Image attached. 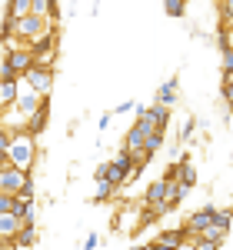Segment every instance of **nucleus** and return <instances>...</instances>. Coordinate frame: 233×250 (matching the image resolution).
<instances>
[{
	"label": "nucleus",
	"mask_w": 233,
	"mask_h": 250,
	"mask_svg": "<svg viewBox=\"0 0 233 250\" xmlns=\"http://www.w3.org/2000/svg\"><path fill=\"white\" fill-rule=\"evenodd\" d=\"M34 140L37 137H30L23 127H14V137H10V147H7V157H10V164L20 167V170H34V164H37V150H34Z\"/></svg>",
	"instance_id": "1"
},
{
	"label": "nucleus",
	"mask_w": 233,
	"mask_h": 250,
	"mask_svg": "<svg viewBox=\"0 0 233 250\" xmlns=\"http://www.w3.org/2000/svg\"><path fill=\"white\" fill-rule=\"evenodd\" d=\"M54 27V20L50 17H40V14H27V17H17V27H14V43H20V47H27L34 37H40V34H47Z\"/></svg>",
	"instance_id": "2"
},
{
	"label": "nucleus",
	"mask_w": 233,
	"mask_h": 250,
	"mask_svg": "<svg viewBox=\"0 0 233 250\" xmlns=\"http://www.w3.org/2000/svg\"><path fill=\"white\" fill-rule=\"evenodd\" d=\"M27 47L34 50V60H40V63H54V60H57V54H60V27L54 23L47 34L34 37Z\"/></svg>",
	"instance_id": "3"
},
{
	"label": "nucleus",
	"mask_w": 233,
	"mask_h": 250,
	"mask_svg": "<svg viewBox=\"0 0 233 250\" xmlns=\"http://www.w3.org/2000/svg\"><path fill=\"white\" fill-rule=\"evenodd\" d=\"M54 80H57V67H54V63H40V60H34V67L20 77V83L34 87L37 94H50V90H54Z\"/></svg>",
	"instance_id": "4"
},
{
	"label": "nucleus",
	"mask_w": 233,
	"mask_h": 250,
	"mask_svg": "<svg viewBox=\"0 0 233 250\" xmlns=\"http://www.w3.org/2000/svg\"><path fill=\"white\" fill-rule=\"evenodd\" d=\"M216 217V204H203L200 210H194L190 217H187V224H183V230L190 233V237H196V233H203L210 224H214Z\"/></svg>",
	"instance_id": "5"
},
{
	"label": "nucleus",
	"mask_w": 233,
	"mask_h": 250,
	"mask_svg": "<svg viewBox=\"0 0 233 250\" xmlns=\"http://www.w3.org/2000/svg\"><path fill=\"white\" fill-rule=\"evenodd\" d=\"M150 130H154V124H150L147 117H136L134 124H130V130L123 134V147H127V150H140V147L147 144Z\"/></svg>",
	"instance_id": "6"
},
{
	"label": "nucleus",
	"mask_w": 233,
	"mask_h": 250,
	"mask_svg": "<svg viewBox=\"0 0 233 250\" xmlns=\"http://www.w3.org/2000/svg\"><path fill=\"white\" fill-rule=\"evenodd\" d=\"M170 110L174 107H163V104H150V107H143V104H136V117H147L150 124H154V130H163L167 134V127H170Z\"/></svg>",
	"instance_id": "7"
},
{
	"label": "nucleus",
	"mask_w": 233,
	"mask_h": 250,
	"mask_svg": "<svg viewBox=\"0 0 233 250\" xmlns=\"http://www.w3.org/2000/svg\"><path fill=\"white\" fill-rule=\"evenodd\" d=\"M47 120H50V94H43L40 107L27 117V120H23V130H27L30 137H40L43 130H47Z\"/></svg>",
	"instance_id": "8"
},
{
	"label": "nucleus",
	"mask_w": 233,
	"mask_h": 250,
	"mask_svg": "<svg viewBox=\"0 0 233 250\" xmlns=\"http://www.w3.org/2000/svg\"><path fill=\"white\" fill-rule=\"evenodd\" d=\"M150 247H194V237L183 230V227H174V230H163L150 240Z\"/></svg>",
	"instance_id": "9"
},
{
	"label": "nucleus",
	"mask_w": 233,
	"mask_h": 250,
	"mask_svg": "<svg viewBox=\"0 0 233 250\" xmlns=\"http://www.w3.org/2000/svg\"><path fill=\"white\" fill-rule=\"evenodd\" d=\"M23 180H27V170H20V167H14V164H7V167L0 170V190H3V193H20Z\"/></svg>",
	"instance_id": "10"
},
{
	"label": "nucleus",
	"mask_w": 233,
	"mask_h": 250,
	"mask_svg": "<svg viewBox=\"0 0 233 250\" xmlns=\"http://www.w3.org/2000/svg\"><path fill=\"white\" fill-rule=\"evenodd\" d=\"M154 100H156V104H163V107H176V100H180V77L174 74L167 83H160Z\"/></svg>",
	"instance_id": "11"
},
{
	"label": "nucleus",
	"mask_w": 233,
	"mask_h": 250,
	"mask_svg": "<svg viewBox=\"0 0 233 250\" xmlns=\"http://www.w3.org/2000/svg\"><path fill=\"white\" fill-rule=\"evenodd\" d=\"M40 244V233H37V224H30V220H23V227L17 230V237L10 240V247H20V250H27V247H37Z\"/></svg>",
	"instance_id": "12"
},
{
	"label": "nucleus",
	"mask_w": 233,
	"mask_h": 250,
	"mask_svg": "<svg viewBox=\"0 0 233 250\" xmlns=\"http://www.w3.org/2000/svg\"><path fill=\"white\" fill-rule=\"evenodd\" d=\"M163 197H167V180H163V177H156L154 184H147V190H143V204H147V207H156V210H160Z\"/></svg>",
	"instance_id": "13"
},
{
	"label": "nucleus",
	"mask_w": 233,
	"mask_h": 250,
	"mask_svg": "<svg viewBox=\"0 0 233 250\" xmlns=\"http://www.w3.org/2000/svg\"><path fill=\"white\" fill-rule=\"evenodd\" d=\"M40 100H43V94H37V90L30 87L27 94H20V97H17V104H14V107H17L20 114H23V120H27V117H30V114H34V110L40 107Z\"/></svg>",
	"instance_id": "14"
},
{
	"label": "nucleus",
	"mask_w": 233,
	"mask_h": 250,
	"mask_svg": "<svg viewBox=\"0 0 233 250\" xmlns=\"http://www.w3.org/2000/svg\"><path fill=\"white\" fill-rule=\"evenodd\" d=\"M180 184H183L187 190H194V187H196V164H194V157H190V154L180 157Z\"/></svg>",
	"instance_id": "15"
},
{
	"label": "nucleus",
	"mask_w": 233,
	"mask_h": 250,
	"mask_svg": "<svg viewBox=\"0 0 233 250\" xmlns=\"http://www.w3.org/2000/svg\"><path fill=\"white\" fill-rule=\"evenodd\" d=\"M20 97V80H0V107H14Z\"/></svg>",
	"instance_id": "16"
},
{
	"label": "nucleus",
	"mask_w": 233,
	"mask_h": 250,
	"mask_svg": "<svg viewBox=\"0 0 233 250\" xmlns=\"http://www.w3.org/2000/svg\"><path fill=\"white\" fill-rule=\"evenodd\" d=\"M23 227V220H20L14 210H7V213H0V233L7 237V240H14L17 237V230Z\"/></svg>",
	"instance_id": "17"
},
{
	"label": "nucleus",
	"mask_w": 233,
	"mask_h": 250,
	"mask_svg": "<svg viewBox=\"0 0 233 250\" xmlns=\"http://www.w3.org/2000/svg\"><path fill=\"white\" fill-rule=\"evenodd\" d=\"M94 184H97V190H94V204H110V200L116 197V190H120L114 180H94Z\"/></svg>",
	"instance_id": "18"
},
{
	"label": "nucleus",
	"mask_w": 233,
	"mask_h": 250,
	"mask_svg": "<svg viewBox=\"0 0 233 250\" xmlns=\"http://www.w3.org/2000/svg\"><path fill=\"white\" fill-rule=\"evenodd\" d=\"M187 3H190V0H163V14L174 17V20H180L183 14H187Z\"/></svg>",
	"instance_id": "19"
},
{
	"label": "nucleus",
	"mask_w": 233,
	"mask_h": 250,
	"mask_svg": "<svg viewBox=\"0 0 233 250\" xmlns=\"http://www.w3.org/2000/svg\"><path fill=\"white\" fill-rule=\"evenodd\" d=\"M3 14H10V17H27V14H30V0H7Z\"/></svg>",
	"instance_id": "20"
},
{
	"label": "nucleus",
	"mask_w": 233,
	"mask_h": 250,
	"mask_svg": "<svg viewBox=\"0 0 233 250\" xmlns=\"http://www.w3.org/2000/svg\"><path fill=\"white\" fill-rule=\"evenodd\" d=\"M214 224H216V227H220L223 233H230V227H233V207H223V210L216 207V217H214Z\"/></svg>",
	"instance_id": "21"
},
{
	"label": "nucleus",
	"mask_w": 233,
	"mask_h": 250,
	"mask_svg": "<svg viewBox=\"0 0 233 250\" xmlns=\"http://www.w3.org/2000/svg\"><path fill=\"white\" fill-rule=\"evenodd\" d=\"M163 144H167V134H163V130H150V137H147V144H143V147H147L150 154H160V150H163Z\"/></svg>",
	"instance_id": "22"
},
{
	"label": "nucleus",
	"mask_w": 233,
	"mask_h": 250,
	"mask_svg": "<svg viewBox=\"0 0 233 250\" xmlns=\"http://www.w3.org/2000/svg\"><path fill=\"white\" fill-rule=\"evenodd\" d=\"M196 124H200V120H196V117L190 114L187 120H183V127H180V134H176V140H180V144H187V140H190V137L196 134Z\"/></svg>",
	"instance_id": "23"
},
{
	"label": "nucleus",
	"mask_w": 233,
	"mask_h": 250,
	"mask_svg": "<svg viewBox=\"0 0 233 250\" xmlns=\"http://www.w3.org/2000/svg\"><path fill=\"white\" fill-rule=\"evenodd\" d=\"M223 70H233V47L220 50V74H223Z\"/></svg>",
	"instance_id": "24"
},
{
	"label": "nucleus",
	"mask_w": 233,
	"mask_h": 250,
	"mask_svg": "<svg viewBox=\"0 0 233 250\" xmlns=\"http://www.w3.org/2000/svg\"><path fill=\"white\" fill-rule=\"evenodd\" d=\"M20 197H30V200L37 197V184H34V177H30V173H27V180H23V187H20Z\"/></svg>",
	"instance_id": "25"
},
{
	"label": "nucleus",
	"mask_w": 233,
	"mask_h": 250,
	"mask_svg": "<svg viewBox=\"0 0 233 250\" xmlns=\"http://www.w3.org/2000/svg\"><path fill=\"white\" fill-rule=\"evenodd\" d=\"M47 10H50V3H47V0H30V14H40V17H47Z\"/></svg>",
	"instance_id": "26"
},
{
	"label": "nucleus",
	"mask_w": 233,
	"mask_h": 250,
	"mask_svg": "<svg viewBox=\"0 0 233 250\" xmlns=\"http://www.w3.org/2000/svg\"><path fill=\"white\" fill-rule=\"evenodd\" d=\"M0 80H20V74L7 63V60H3V67H0Z\"/></svg>",
	"instance_id": "27"
},
{
	"label": "nucleus",
	"mask_w": 233,
	"mask_h": 250,
	"mask_svg": "<svg viewBox=\"0 0 233 250\" xmlns=\"http://www.w3.org/2000/svg\"><path fill=\"white\" fill-rule=\"evenodd\" d=\"M14 197H17V193H3L0 190V213H7L10 207H14Z\"/></svg>",
	"instance_id": "28"
},
{
	"label": "nucleus",
	"mask_w": 233,
	"mask_h": 250,
	"mask_svg": "<svg viewBox=\"0 0 233 250\" xmlns=\"http://www.w3.org/2000/svg\"><path fill=\"white\" fill-rule=\"evenodd\" d=\"M163 180H180V160H174V164L163 170Z\"/></svg>",
	"instance_id": "29"
},
{
	"label": "nucleus",
	"mask_w": 233,
	"mask_h": 250,
	"mask_svg": "<svg viewBox=\"0 0 233 250\" xmlns=\"http://www.w3.org/2000/svg\"><path fill=\"white\" fill-rule=\"evenodd\" d=\"M130 110H136L134 100H123V104H116V107H114V114H130Z\"/></svg>",
	"instance_id": "30"
},
{
	"label": "nucleus",
	"mask_w": 233,
	"mask_h": 250,
	"mask_svg": "<svg viewBox=\"0 0 233 250\" xmlns=\"http://www.w3.org/2000/svg\"><path fill=\"white\" fill-rule=\"evenodd\" d=\"M97 244H100V233H87V240H83L80 247H83V250H94Z\"/></svg>",
	"instance_id": "31"
},
{
	"label": "nucleus",
	"mask_w": 233,
	"mask_h": 250,
	"mask_svg": "<svg viewBox=\"0 0 233 250\" xmlns=\"http://www.w3.org/2000/svg\"><path fill=\"white\" fill-rule=\"evenodd\" d=\"M94 180H107V160L97 164V170H94Z\"/></svg>",
	"instance_id": "32"
},
{
	"label": "nucleus",
	"mask_w": 233,
	"mask_h": 250,
	"mask_svg": "<svg viewBox=\"0 0 233 250\" xmlns=\"http://www.w3.org/2000/svg\"><path fill=\"white\" fill-rule=\"evenodd\" d=\"M110 120H114V114H110V110H107V114L100 117V124H97V127H100V134H103V130H107V127H110Z\"/></svg>",
	"instance_id": "33"
},
{
	"label": "nucleus",
	"mask_w": 233,
	"mask_h": 250,
	"mask_svg": "<svg viewBox=\"0 0 233 250\" xmlns=\"http://www.w3.org/2000/svg\"><path fill=\"white\" fill-rule=\"evenodd\" d=\"M7 164H10V157H7V150H0V170H3Z\"/></svg>",
	"instance_id": "34"
},
{
	"label": "nucleus",
	"mask_w": 233,
	"mask_h": 250,
	"mask_svg": "<svg viewBox=\"0 0 233 250\" xmlns=\"http://www.w3.org/2000/svg\"><path fill=\"white\" fill-rule=\"evenodd\" d=\"M0 247H10V240H7V237H3V233H0Z\"/></svg>",
	"instance_id": "35"
},
{
	"label": "nucleus",
	"mask_w": 233,
	"mask_h": 250,
	"mask_svg": "<svg viewBox=\"0 0 233 250\" xmlns=\"http://www.w3.org/2000/svg\"><path fill=\"white\" fill-rule=\"evenodd\" d=\"M97 10H100V0H94V14H97Z\"/></svg>",
	"instance_id": "36"
},
{
	"label": "nucleus",
	"mask_w": 233,
	"mask_h": 250,
	"mask_svg": "<svg viewBox=\"0 0 233 250\" xmlns=\"http://www.w3.org/2000/svg\"><path fill=\"white\" fill-rule=\"evenodd\" d=\"M227 114H233V100H230V104H227Z\"/></svg>",
	"instance_id": "37"
}]
</instances>
